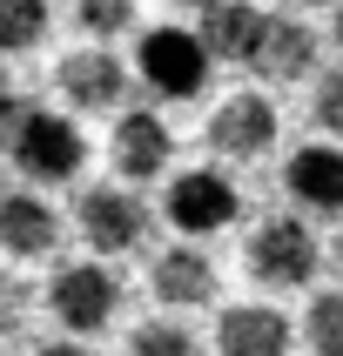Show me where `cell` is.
<instances>
[{"label": "cell", "mask_w": 343, "mask_h": 356, "mask_svg": "<svg viewBox=\"0 0 343 356\" xmlns=\"http://www.w3.org/2000/svg\"><path fill=\"white\" fill-rule=\"evenodd\" d=\"M0 128H7V155H14V168L27 181H67L81 168V135L67 115H40L27 95H7V108H0Z\"/></svg>", "instance_id": "obj_1"}, {"label": "cell", "mask_w": 343, "mask_h": 356, "mask_svg": "<svg viewBox=\"0 0 343 356\" xmlns=\"http://www.w3.org/2000/svg\"><path fill=\"white\" fill-rule=\"evenodd\" d=\"M242 269L262 289H303V282L317 276V236L296 216H269L256 236L242 242Z\"/></svg>", "instance_id": "obj_2"}, {"label": "cell", "mask_w": 343, "mask_h": 356, "mask_svg": "<svg viewBox=\"0 0 343 356\" xmlns=\"http://www.w3.org/2000/svg\"><path fill=\"white\" fill-rule=\"evenodd\" d=\"M135 60H141V81L155 88V95H168V101H189V95H202V81H209V40L202 34H182V27H148L141 34V47H135Z\"/></svg>", "instance_id": "obj_3"}, {"label": "cell", "mask_w": 343, "mask_h": 356, "mask_svg": "<svg viewBox=\"0 0 343 356\" xmlns=\"http://www.w3.org/2000/svg\"><path fill=\"white\" fill-rule=\"evenodd\" d=\"M47 309H54L61 330H101V323L121 309L115 269H101V262H67V269L47 282Z\"/></svg>", "instance_id": "obj_4"}, {"label": "cell", "mask_w": 343, "mask_h": 356, "mask_svg": "<svg viewBox=\"0 0 343 356\" xmlns=\"http://www.w3.org/2000/svg\"><path fill=\"white\" fill-rule=\"evenodd\" d=\"M236 216H242L236 181H222L216 168H189V175H175V188H168V222H175L182 236H222Z\"/></svg>", "instance_id": "obj_5"}, {"label": "cell", "mask_w": 343, "mask_h": 356, "mask_svg": "<svg viewBox=\"0 0 343 356\" xmlns=\"http://www.w3.org/2000/svg\"><path fill=\"white\" fill-rule=\"evenodd\" d=\"M74 222H81V236H88V249H101V256H128V249L148 236V209H141L128 188H108V181L81 195Z\"/></svg>", "instance_id": "obj_6"}, {"label": "cell", "mask_w": 343, "mask_h": 356, "mask_svg": "<svg viewBox=\"0 0 343 356\" xmlns=\"http://www.w3.org/2000/svg\"><path fill=\"white\" fill-rule=\"evenodd\" d=\"M202 141H209L216 155H229V161L269 155V141H276V108H269V95H229L216 115H209Z\"/></svg>", "instance_id": "obj_7"}, {"label": "cell", "mask_w": 343, "mask_h": 356, "mask_svg": "<svg viewBox=\"0 0 343 356\" xmlns=\"http://www.w3.org/2000/svg\"><path fill=\"white\" fill-rule=\"evenodd\" d=\"M175 161V128L161 115H148V108H135V115H121L115 128V168L128 181H155L161 168Z\"/></svg>", "instance_id": "obj_8"}, {"label": "cell", "mask_w": 343, "mask_h": 356, "mask_svg": "<svg viewBox=\"0 0 343 356\" xmlns=\"http://www.w3.org/2000/svg\"><path fill=\"white\" fill-rule=\"evenodd\" d=\"M61 95L74 101V108H88V115H108L128 95V67L108 47H81V54L61 60Z\"/></svg>", "instance_id": "obj_9"}, {"label": "cell", "mask_w": 343, "mask_h": 356, "mask_svg": "<svg viewBox=\"0 0 343 356\" xmlns=\"http://www.w3.org/2000/svg\"><path fill=\"white\" fill-rule=\"evenodd\" d=\"M282 181H289V195H296L303 209H317V216H337V209H343V148L303 141L296 155H289V168H282Z\"/></svg>", "instance_id": "obj_10"}, {"label": "cell", "mask_w": 343, "mask_h": 356, "mask_svg": "<svg viewBox=\"0 0 343 356\" xmlns=\"http://www.w3.org/2000/svg\"><path fill=\"white\" fill-rule=\"evenodd\" d=\"M216 350L222 356H289V316H276L269 302H236V309H222Z\"/></svg>", "instance_id": "obj_11"}, {"label": "cell", "mask_w": 343, "mask_h": 356, "mask_svg": "<svg viewBox=\"0 0 343 356\" xmlns=\"http://www.w3.org/2000/svg\"><path fill=\"white\" fill-rule=\"evenodd\" d=\"M262 34H269V14L249 7V0H216V7H202V40H209V54L216 60H256Z\"/></svg>", "instance_id": "obj_12"}, {"label": "cell", "mask_w": 343, "mask_h": 356, "mask_svg": "<svg viewBox=\"0 0 343 356\" xmlns=\"http://www.w3.org/2000/svg\"><path fill=\"white\" fill-rule=\"evenodd\" d=\"M0 242H7L14 262H34V256H47V249L61 242V216L34 195V188H14V195L0 202Z\"/></svg>", "instance_id": "obj_13"}, {"label": "cell", "mask_w": 343, "mask_h": 356, "mask_svg": "<svg viewBox=\"0 0 343 356\" xmlns=\"http://www.w3.org/2000/svg\"><path fill=\"white\" fill-rule=\"evenodd\" d=\"M148 289L168 309H202V302L216 296V262L202 256V249H161L155 269H148Z\"/></svg>", "instance_id": "obj_14"}, {"label": "cell", "mask_w": 343, "mask_h": 356, "mask_svg": "<svg viewBox=\"0 0 343 356\" xmlns=\"http://www.w3.org/2000/svg\"><path fill=\"white\" fill-rule=\"evenodd\" d=\"M310 60H317V34H310L303 20H269V34H262V47H256L249 67L269 74V81H303Z\"/></svg>", "instance_id": "obj_15"}, {"label": "cell", "mask_w": 343, "mask_h": 356, "mask_svg": "<svg viewBox=\"0 0 343 356\" xmlns=\"http://www.w3.org/2000/svg\"><path fill=\"white\" fill-rule=\"evenodd\" d=\"M303 337H310L317 356H343V289L310 296V309H303Z\"/></svg>", "instance_id": "obj_16"}, {"label": "cell", "mask_w": 343, "mask_h": 356, "mask_svg": "<svg viewBox=\"0 0 343 356\" xmlns=\"http://www.w3.org/2000/svg\"><path fill=\"white\" fill-rule=\"evenodd\" d=\"M40 34H47V0H0V47L7 54H27Z\"/></svg>", "instance_id": "obj_17"}, {"label": "cell", "mask_w": 343, "mask_h": 356, "mask_svg": "<svg viewBox=\"0 0 343 356\" xmlns=\"http://www.w3.org/2000/svg\"><path fill=\"white\" fill-rule=\"evenodd\" d=\"M74 20L95 40H115L121 27H135V0H74Z\"/></svg>", "instance_id": "obj_18"}, {"label": "cell", "mask_w": 343, "mask_h": 356, "mask_svg": "<svg viewBox=\"0 0 343 356\" xmlns=\"http://www.w3.org/2000/svg\"><path fill=\"white\" fill-rule=\"evenodd\" d=\"M128 356H196V337L175 330V323H141L128 337Z\"/></svg>", "instance_id": "obj_19"}, {"label": "cell", "mask_w": 343, "mask_h": 356, "mask_svg": "<svg viewBox=\"0 0 343 356\" xmlns=\"http://www.w3.org/2000/svg\"><path fill=\"white\" fill-rule=\"evenodd\" d=\"M310 115H317V128L343 135V67H330V74L310 88Z\"/></svg>", "instance_id": "obj_20"}, {"label": "cell", "mask_w": 343, "mask_h": 356, "mask_svg": "<svg viewBox=\"0 0 343 356\" xmlns=\"http://www.w3.org/2000/svg\"><path fill=\"white\" fill-rule=\"evenodd\" d=\"M34 356H95V350H81V343H40Z\"/></svg>", "instance_id": "obj_21"}, {"label": "cell", "mask_w": 343, "mask_h": 356, "mask_svg": "<svg viewBox=\"0 0 343 356\" xmlns=\"http://www.w3.org/2000/svg\"><path fill=\"white\" fill-rule=\"evenodd\" d=\"M337 47H343V7H337Z\"/></svg>", "instance_id": "obj_22"}, {"label": "cell", "mask_w": 343, "mask_h": 356, "mask_svg": "<svg viewBox=\"0 0 343 356\" xmlns=\"http://www.w3.org/2000/svg\"><path fill=\"white\" fill-rule=\"evenodd\" d=\"M182 7H216V0H182Z\"/></svg>", "instance_id": "obj_23"}, {"label": "cell", "mask_w": 343, "mask_h": 356, "mask_svg": "<svg viewBox=\"0 0 343 356\" xmlns=\"http://www.w3.org/2000/svg\"><path fill=\"white\" fill-rule=\"evenodd\" d=\"M303 7H317V0H303Z\"/></svg>", "instance_id": "obj_24"}, {"label": "cell", "mask_w": 343, "mask_h": 356, "mask_svg": "<svg viewBox=\"0 0 343 356\" xmlns=\"http://www.w3.org/2000/svg\"><path fill=\"white\" fill-rule=\"evenodd\" d=\"M337 256H343V242H337Z\"/></svg>", "instance_id": "obj_25"}]
</instances>
